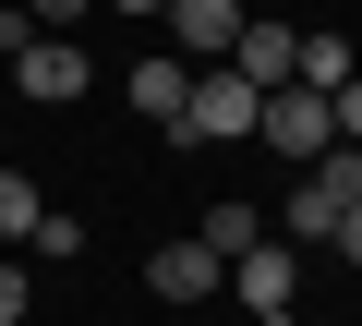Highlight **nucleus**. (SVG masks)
Instances as JSON below:
<instances>
[{"mask_svg": "<svg viewBox=\"0 0 362 326\" xmlns=\"http://www.w3.org/2000/svg\"><path fill=\"white\" fill-rule=\"evenodd\" d=\"M254 109H266V97H254V85L218 61V73H194V97H181L169 145H242V133H254Z\"/></svg>", "mask_w": 362, "mask_h": 326, "instance_id": "nucleus-1", "label": "nucleus"}, {"mask_svg": "<svg viewBox=\"0 0 362 326\" xmlns=\"http://www.w3.org/2000/svg\"><path fill=\"white\" fill-rule=\"evenodd\" d=\"M194 242H206V254H218V266H230V254H254V242H266V218H254V206H242V194H218V206H206V230H194Z\"/></svg>", "mask_w": 362, "mask_h": 326, "instance_id": "nucleus-9", "label": "nucleus"}, {"mask_svg": "<svg viewBox=\"0 0 362 326\" xmlns=\"http://www.w3.org/2000/svg\"><path fill=\"white\" fill-rule=\"evenodd\" d=\"M326 109H338V145H362V73H350V85H338Z\"/></svg>", "mask_w": 362, "mask_h": 326, "instance_id": "nucleus-15", "label": "nucleus"}, {"mask_svg": "<svg viewBox=\"0 0 362 326\" xmlns=\"http://www.w3.org/2000/svg\"><path fill=\"white\" fill-rule=\"evenodd\" d=\"M326 254H338V266H362V206H338V230H326Z\"/></svg>", "mask_w": 362, "mask_h": 326, "instance_id": "nucleus-14", "label": "nucleus"}, {"mask_svg": "<svg viewBox=\"0 0 362 326\" xmlns=\"http://www.w3.org/2000/svg\"><path fill=\"white\" fill-rule=\"evenodd\" d=\"M85 13H97V0H25V25H37V37H61V25H85Z\"/></svg>", "mask_w": 362, "mask_h": 326, "instance_id": "nucleus-13", "label": "nucleus"}, {"mask_svg": "<svg viewBox=\"0 0 362 326\" xmlns=\"http://www.w3.org/2000/svg\"><path fill=\"white\" fill-rule=\"evenodd\" d=\"M37 254H49V266H73V254H85V218H61V206H49V218H37Z\"/></svg>", "mask_w": 362, "mask_h": 326, "instance_id": "nucleus-12", "label": "nucleus"}, {"mask_svg": "<svg viewBox=\"0 0 362 326\" xmlns=\"http://www.w3.org/2000/svg\"><path fill=\"white\" fill-rule=\"evenodd\" d=\"M230 290L254 302V326H290V314H302V254H290V242L266 230L254 254H230Z\"/></svg>", "mask_w": 362, "mask_h": 326, "instance_id": "nucleus-3", "label": "nucleus"}, {"mask_svg": "<svg viewBox=\"0 0 362 326\" xmlns=\"http://www.w3.org/2000/svg\"><path fill=\"white\" fill-rule=\"evenodd\" d=\"M121 97H133V109H145V121L169 133V121H181V97H194V73H181V61L157 49V61H133V73H121Z\"/></svg>", "mask_w": 362, "mask_h": 326, "instance_id": "nucleus-7", "label": "nucleus"}, {"mask_svg": "<svg viewBox=\"0 0 362 326\" xmlns=\"http://www.w3.org/2000/svg\"><path fill=\"white\" fill-rule=\"evenodd\" d=\"M302 182H314L326 206H362V145H326V157H314V170H302Z\"/></svg>", "mask_w": 362, "mask_h": 326, "instance_id": "nucleus-11", "label": "nucleus"}, {"mask_svg": "<svg viewBox=\"0 0 362 326\" xmlns=\"http://www.w3.org/2000/svg\"><path fill=\"white\" fill-rule=\"evenodd\" d=\"M0 326H25V266L0 254Z\"/></svg>", "mask_w": 362, "mask_h": 326, "instance_id": "nucleus-16", "label": "nucleus"}, {"mask_svg": "<svg viewBox=\"0 0 362 326\" xmlns=\"http://www.w3.org/2000/svg\"><path fill=\"white\" fill-rule=\"evenodd\" d=\"M254 145H266V157H290V170H314V157L338 145V109H326L314 85H278V97L254 109Z\"/></svg>", "mask_w": 362, "mask_h": 326, "instance_id": "nucleus-2", "label": "nucleus"}, {"mask_svg": "<svg viewBox=\"0 0 362 326\" xmlns=\"http://www.w3.org/2000/svg\"><path fill=\"white\" fill-rule=\"evenodd\" d=\"M145 290H157V302H206V290H230V266H218L206 242H169V254H145Z\"/></svg>", "mask_w": 362, "mask_h": 326, "instance_id": "nucleus-6", "label": "nucleus"}, {"mask_svg": "<svg viewBox=\"0 0 362 326\" xmlns=\"http://www.w3.org/2000/svg\"><path fill=\"white\" fill-rule=\"evenodd\" d=\"M37 218H49V194L25 170H0V242H37Z\"/></svg>", "mask_w": 362, "mask_h": 326, "instance_id": "nucleus-10", "label": "nucleus"}, {"mask_svg": "<svg viewBox=\"0 0 362 326\" xmlns=\"http://www.w3.org/2000/svg\"><path fill=\"white\" fill-rule=\"evenodd\" d=\"M85 85H97V73H85V49H73V37H25V49H13V97H37V109H73Z\"/></svg>", "mask_w": 362, "mask_h": 326, "instance_id": "nucleus-5", "label": "nucleus"}, {"mask_svg": "<svg viewBox=\"0 0 362 326\" xmlns=\"http://www.w3.org/2000/svg\"><path fill=\"white\" fill-rule=\"evenodd\" d=\"M290 49H302L290 25H242V49H230V73H242L254 97H278V85H290Z\"/></svg>", "mask_w": 362, "mask_h": 326, "instance_id": "nucleus-8", "label": "nucleus"}, {"mask_svg": "<svg viewBox=\"0 0 362 326\" xmlns=\"http://www.w3.org/2000/svg\"><path fill=\"white\" fill-rule=\"evenodd\" d=\"M242 25H254L242 0H169V61H181V73H218V61L242 49Z\"/></svg>", "mask_w": 362, "mask_h": 326, "instance_id": "nucleus-4", "label": "nucleus"}]
</instances>
